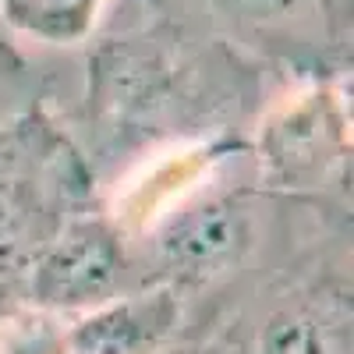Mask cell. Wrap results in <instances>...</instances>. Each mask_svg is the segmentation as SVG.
<instances>
[{"label": "cell", "mask_w": 354, "mask_h": 354, "mask_svg": "<svg viewBox=\"0 0 354 354\" xmlns=\"http://www.w3.org/2000/svg\"><path fill=\"white\" fill-rule=\"evenodd\" d=\"M188 305L163 283L124 290L93 312L64 322L68 354H167L185 333Z\"/></svg>", "instance_id": "6"}, {"label": "cell", "mask_w": 354, "mask_h": 354, "mask_svg": "<svg viewBox=\"0 0 354 354\" xmlns=\"http://www.w3.org/2000/svg\"><path fill=\"white\" fill-rule=\"evenodd\" d=\"M131 287V238L100 205L71 216L18 283L21 301L53 319H78Z\"/></svg>", "instance_id": "5"}, {"label": "cell", "mask_w": 354, "mask_h": 354, "mask_svg": "<svg viewBox=\"0 0 354 354\" xmlns=\"http://www.w3.org/2000/svg\"><path fill=\"white\" fill-rule=\"evenodd\" d=\"M252 181L283 198L347 202L351 93L347 78L294 82L270 100L245 138Z\"/></svg>", "instance_id": "4"}, {"label": "cell", "mask_w": 354, "mask_h": 354, "mask_svg": "<svg viewBox=\"0 0 354 354\" xmlns=\"http://www.w3.org/2000/svg\"><path fill=\"white\" fill-rule=\"evenodd\" d=\"M21 305H25V301H21V290H18V283L0 280V337H4L8 322L15 319V312H18Z\"/></svg>", "instance_id": "9"}, {"label": "cell", "mask_w": 354, "mask_h": 354, "mask_svg": "<svg viewBox=\"0 0 354 354\" xmlns=\"http://www.w3.org/2000/svg\"><path fill=\"white\" fill-rule=\"evenodd\" d=\"M110 8V0H0V25L11 36L50 50L85 46Z\"/></svg>", "instance_id": "7"}, {"label": "cell", "mask_w": 354, "mask_h": 354, "mask_svg": "<svg viewBox=\"0 0 354 354\" xmlns=\"http://www.w3.org/2000/svg\"><path fill=\"white\" fill-rule=\"evenodd\" d=\"M142 8L270 75H290V85L351 71V0H142Z\"/></svg>", "instance_id": "3"}, {"label": "cell", "mask_w": 354, "mask_h": 354, "mask_svg": "<svg viewBox=\"0 0 354 354\" xmlns=\"http://www.w3.org/2000/svg\"><path fill=\"white\" fill-rule=\"evenodd\" d=\"M138 25L88 43L78 131H68L96 185L106 167L145 160L160 145L248 138L270 71L230 46L149 8Z\"/></svg>", "instance_id": "1"}, {"label": "cell", "mask_w": 354, "mask_h": 354, "mask_svg": "<svg viewBox=\"0 0 354 354\" xmlns=\"http://www.w3.org/2000/svg\"><path fill=\"white\" fill-rule=\"evenodd\" d=\"M36 103H39V82L32 68L21 61V53L8 39H0V121H8V117Z\"/></svg>", "instance_id": "8"}, {"label": "cell", "mask_w": 354, "mask_h": 354, "mask_svg": "<svg viewBox=\"0 0 354 354\" xmlns=\"http://www.w3.org/2000/svg\"><path fill=\"white\" fill-rule=\"evenodd\" d=\"M181 340L213 354H354L347 202L322 205L277 259L192 319Z\"/></svg>", "instance_id": "2"}]
</instances>
